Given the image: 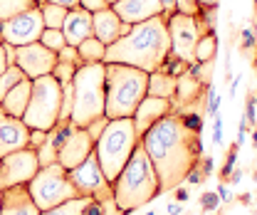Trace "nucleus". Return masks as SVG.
<instances>
[{"instance_id": "obj_48", "label": "nucleus", "mask_w": 257, "mask_h": 215, "mask_svg": "<svg viewBox=\"0 0 257 215\" xmlns=\"http://www.w3.org/2000/svg\"><path fill=\"white\" fill-rule=\"evenodd\" d=\"M188 183H200L203 181V173H200V168L195 166V168H191V173H188V178H186Z\"/></svg>"}, {"instance_id": "obj_26", "label": "nucleus", "mask_w": 257, "mask_h": 215, "mask_svg": "<svg viewBox=\"0 0 257 215\" xmlns=\"http://www.w3.org/2000/svg\"><path fill=\"white\" fill-rule=\"evenodd\" d=\"M215 52H218V37H215V30H208L195 45V60L193 62H213Z\"/></svg>"}, {"instance_id": "obj_55", "label": "nucleus", "mask_w": 257, "mask_h": 215, "mask_svg": "<svg viewBox=\"0 0 257 215\" xmlns=\"http://www.w3.org/2000/svg\"><path fill=\"white\" fill-rule=\"evenodd\" d=\"M252 32H255V40H257V0H255V25H252Z\"/></svg>"}, {"instance_id": "obj_19", "label": "nucleus", "mask_w": 257, "mask_h": 215, "mask_svg": "<svg viewBox=\"0 0 257 215\" xmlns=\"http://www.w3.org/2000/svg\"><path fill=\"white\" fill-rule=\"evenodd\" d=\"M42 210L35 205L28 183L13 185L3 190V203H0V215H40Z\"/></svg>"}, {"instance_id": "obj_11", "label": "nucleus", "mask_w": 257, "mask_h": 215, "mask_svg": "<svg viewBox=\"0 0 257 215\" xmlns=\"http://www.w3.org/2000/svg\"><path fill=\"white\" fill-rule=\"evenodd\" d=\"M45 30V23H42V13L40 8L35 5L30 10L0 23V40L13 45V47H23V45H30V42H37L40 35Z\"/></svg>"}, {"instance_id": "obj_8", "label": "nucleus", "mask_w": 257, "mask_h": 215, "mask_svg": "<svg viewBox=\"0 0 257 215\" xmlns=\"http://www.w3.org/2000/svg\"><path fill=\"white\" fill-rule=\"evenodd\" d=\"M32 200L40 210H50L55 205H62L72 198H79V190L74 188L69 171L60 163H50V166H40V171L35 173L28 183Z\"/></svg>"}, {"instance_id": "obj_5", "label": "nucleus", "mask_w": 257, "mask_h": 215, "mask_svg": "<svg viewBox=\"0 0 257 215\" xmlns=\"http://www.w3.org/2000/svg\"><path fill=\"white\" fill-rule=\"evenodd\" d=\"M139 141L141 139H139V134L134 129V119L131 117L109 119L106 122L104 131L94 141V154L109 183H114V178L121 173V168L126 166L134 149L139 146Z\"/></svg>"}, {"instance_id": "obj_15", "label": "nucleus", "mask_w": 257, "mask_h": 215, "mask_svg": "<svg viewBox=\"0 0 257 215\" xmlns=\"http://www.w3.org/2000/svg\"><path fill=\"white\" fill-rule=\"evenodd\" d=\"M30 146V129L23 119H15L0 109V158Z\"/></svg>"}, {"instance_id": "obj_35", "label": "nucleus", "mask_w": 257, "mask_h": 215, "mask_svg": "<svg viewBox=\"0 0 257 215\" xmlns=\"http://www.w3.org/2000/svg\"><path fill=\"white\" fill-rule=\"evenodd\" d=\"M57 62H69V64H84L82 62V57H79V50L77 47H72V45H64L62 50L57 52Z\"/></svg>"}, {"instance_id": "obj_57", "label": "nucleus", "mask_w": 257, "mask_h": 215, "mask_svg": "<svg viewBox=\"0 0 257 215\" xmlns=\"http://www.w3.org/2000/svg\"><path fill=\"white\" fill-rule=\"evenodd\" d=\"M32 3H35V5H42V3H45V0H32Z\"/></svg>"}, {"instance_id": "obj_12", "label": "nucleus", "mask_w": 257, "mask_h": 215, "mask_svg": "<svg viewBox=\"0 0 257 215\" xmlns=\"http://www.w3.org/2000/svg\"><path fill=\"white\" fill-rule=\"evenodd\" d=\"M40 171V161L35 149H20L0 158V190L13 185L30 183V178Z\"/></svg>"}, {"instance_id": "obj_60", "label": "nucleus", "mask_w": 257, "mask_h": 215, "mask_svg": "<svg viewBox=\"0 0 257 215\" xmlns=\"http://www.w3.org/2000/svg\"><path fill=\"white\" fill-rule=\"evenodd\" d=\"M0 203H3V190H0Z\"/></svg>"}, {"instance_id": "obj_2", "label": "nucleus", "mask_w": 257, "mask_h": 215, "mask_svg": "<svg viewBox=\"0 0 257 215\" xmlns=\"http://www.w3.org/2000/svg\"><path fill=\"white\" fill-rule=\"evenodd\" d=\"M168 55H171L168 23H166V15H156V18L131 25L128 35L119 37L114 45H109L104 62L128 64V67H136L151 74L163 64Z\"/></svg>"}, {"instance_id": "obj_1", "label": "nucleus", "mask_w": 257, "mask_h": 215, "mask_svg": "<svg viewBox=\"0 0 257 215\" xmlns=\"http://www.w3.org/2000/svg\"><path fill=\"white\" fill-rule=\"evenodd\" d=\"M141 146L156 168L161 193L176 190L178 185L186 183L191 168H195L203 158L200 134L191 131L183 117L176 112L166 114L154 124L141 136Z\"/></svg>"}, {"instance_id": "obj_43", "label": "nucleus", "mask_w": 257, "mask_h": 215, "mask_svg": "<svg viewBox=\"0 0 257 215\" xmlns=\"http://www.w3.org/2000/svg\"><path fill=\"white\" fill-rule=\"evenodd\" d=\"M240 37H242V47H245V50H250V47H255V45H257L255 32H252V30H242V35H240Z\"/></svg>"}, {"instance_id": "obj_17", "label": "nucleus", "mask_w": 257, "mask_h": 215, "mask_svg": "<svg viewBox=\"0 0 257 215\" xmlns=\"http://www.w3.org/2000/svg\"><path fill=\"white\" fill-rule=\"evenodd\" d=\"M128 30H131V25L121 23V18L111 10V5L99 10V13H92V35L99 42H104L106 47L114 45L119 37L128 35Z\"/></svg>"}, {"instance_id": "obj_32", "label": "nucleus", "mask_w": 257, "mask_h": 215, "mask_svg": "<svg viewBox=\"0 0 257 215\" xmlns=\"http://www.w3.org/2000/svg\"><path fill=\"white\" fill-rule=\"evenodd\" d=\"M57 146L52 144V141H45L40 149H37V161H40V166H50V163H57Z\"/></svg>"}, {"instance_id": "obj_13", "label": "nucleus", "mask_w": 257, "mask_h": 215, "mask_svg": "<svg viewBox=\"0 0 257 215\" xmlns=\"http://www.w3.org/2000/svg\"><path fill=\"white\" fill-rule=\"evenodd\" d=\"M15 64L23 69L28 79H37V77L52 74L57 64V52L47 50L42 42H30V45L15 47Z\"/></svg>"}, {"instance_id": "obj_38", "label": "nucleus", "mask_w": 257, "mask_h": 215, "mask_svg": "<svg viewBox=\"0 0 257 215\" xmlns=\"http://www.w3.org/2000/svg\"><path fill=\"white\" fill-rule=\"evenodd\" d=\"M45 141H47V131H42V129H30V149L37 151Z\"/></svg>"}, {"instance_id": "obj_41", "label": "nucleus", "mask_w": 257, "mask_h": 215, "mask_svg": "<svg viewBox=\"0 0 257 215\" xmlns=\"http://www.w3.org/2000/svg\"><path fill=\"white\" fill-rule=\"evenodd\" d=\"M245 119H247V124H257V99H255V96H247Z\"/></svg>"}, {"instance_id": "obj_16", "label": "nucleus", "mask_w": 257, "mask_h": 215, "mask_svg": "<svg viewBox=\"0 0 257 215\" xmlns=\"http://www.w3.org/2000/svg\"><path fill=\"white\" fill-rule=\"evenodd\" d=\"M173 112V101L171 99H161V96H151V94H146L144 99H141V104L136 106V112H134V129H136V134H139V139L154 126V124L163 119L166 114H171Z\"/></svg>"}, {"instance_id": "obj_18", "label": "nucleus", "mask_w": 257, "mask_h": 215, "mask_svg": "<svg viewBox=\"0 0 257 215\" xmlns=\"http://www.w3.org/2000/svg\"><path fill=\"white\" fill-rule=\"evenodd\" d=\"M111 10L121 18V23H128V25H136V23H144L149 18L163 15L161 0H116L111 5Z\"/></svg>"}, {"instance_id": "obj_30", "label": "nucleus", "mask_w": 257, "mask_h": 215, "mask_svg": "<svg viewBox=\"0 0 257 215\" xmlns=\"http://www.w3.org/2000/svg\"><path fill=\"white\" fill-rule=\"evenodd\" d=\"M37 42H42V45H45L47 50H52V52H60L64 45H67V40H64V32L62 30H52V28H45Z\"/></svg>"}, {"instance_id": "obj_24", "label": "nucleus", "mask_w": 257, "mask_h": 215, "mask_svg": "<svg viewBox=\"0 0 257 215\" xmlns=\"http://www.w3.org/2000/svg\"><path fill=\"white\" fill-rule=\"evenodd\" d=\"M37 8H40V13H42V23H45V28L62 30L64 18H67V8L55 5V3H42V5H37Z\"/></svg>"}, {"instance_id": "obj_51", "label": "nucleus", "mask_w": 257, "mask_h": 215, "mask_svg": "<svg viewBox=\"0 0 257 215\" xmlns=\"http://www.w3.org/2000/svg\"><path fill=\"white\" fill-rule=\"evenodd\" d=\"M176 200H178V203H186V200H188V190L178 185V188H176Z\"/></svg>"}, {"instance_id": "obj_31", "label": "nucleus", "mask_w": 257, "mask_h": 215, "mask_svg": "<svg viewBox=\"0 0 257 215\" xmlns=\"http://www.w3.org/2000/svg\"><path fill=\"white\" fill-rule=\"evenodd\" d=\"M186 67H188V62L178 60L176 55H168L159 69H161V72H166V74H171V77H181V74L186 72Z\"/></svg>"}, {"instance_id": "obj_4", "label": "nucleus", "mask_w": 257, "mask_h": 215, "mask_svg": "<svg viewBox=\"0 0 257 215\" xmlns=\"http://www.w3.org/2000/svg\"><path fill=\"white\" fill-rule=\"evenodd\" d=\"M149 92V74L116 62H104V117H134L136 106Z\"/></svg>"}, {"instance_id": "obj_49", "label": "nucleus", "mask_w": 257, "mask_h": 215, "mask_svg": "<svg viewBox=\"0 0 257 215\" xmlns=\"http://www.w3.org/2000/svg\"><path fill=\"white\" fill-rule=\"evenodd\" d=\"M218 3L220 0H198V8L200 10H213V8H218Z\"/></svg>"}, {"instance_id": "obj_45", "label": "nucleus", "mask_w": 257, "mask_h": 215, "mask_svg": "<svg viewBox=\"0 0 257 215\" xmlns=\"http://www.w3.org/2000/svg\"><path fill=\"white\" fill-rule=\"evenodd\" d=\"M3 50H5V60H8V64H15V47L8 45V42H3Z\"/></svg>"}, {"instance_id": "obj_34", "label": "nucleus", "mask_w": 257, "mask_h": 215, "mask_svg": "<svg viewBox=\"0 0 257 215\" xmlns=\"http://www.w3.org/2000/svg\"><path fill=\"white\" fill-rule=\"evenodd\" d=\"M205 101H208V104H205V112H203V114L213 119V117L220 112V96H218V92H215V87H213V84L208 87V99H205Z\"/></svg>"}, {"instance_id": "obj_27", "label": "nucleus", "mask_w": 257, "mask_h": 215, "mask_svg": "<svg viewBox=\"0 0 257 215\" xmlns=\"http://www.w3.org/2000/svg\"><path fill=\"white\" fill-rule=\"evenodd\" d=\"M89 203H92V198L79 195V198H72V200H67L62 205H55V208H50V210H42L40 215H84Z\"/></svg>"}, {"instance_id": "obj_10", "label": "nucleus", "mask_w": 257, "mask_h": 215, "mask_svg": "<svg viewBox=\"0 0 257 215\" xmlns=\"http://www.w3.org/2000/svg\"><path fill=\"white\" fill-rule=\"evenodd\" d=\"M69 178H72L74 188L79 190V195H84V198H92L96 203H104V200L114 198L111 183L106 181V176H104V171H101V166L96 161L94 151L87 156L77 168L69 171Z\"/></svg>"}, {"instance_id": "obj_9", "label": "nucleus", "mask_w": 257, "mask_h": 215, "mask_svg": "<svg viewBox=\"0 0 257 215\" xmlns=\"http://www.w3.org/2000/svg\"><path fill=\"white\" fill-rule=\"evenodd\" d=\"M166 23H168V37H171V55H176L183 62H193L195 60V45L208 32V25L193 15H183V13L168 15Z\"/></svg>"}, {"instance_id": "obj_44", "label": "nucleus", "mask_w": 257, "mask_h": 215, "mask_svg": "<svg viewBox=\"0 0 257 215\" xmlns=\"http://www.w3.org/2000/svg\"><path fill=\"white\" fill-rule=\"evenodd\" d=\"M235 158H237V149H232V151H230V156H227V161H225V168H223L225 178L232 173V168H235Z\"/></svg>"}, {"instance_id": "obj_47", "label": "nucleus", "mask_w": 257, "mask_h": 215, "mask_svg": "<svg viewBox=\"0 0 257 215\" xmlns=\"http://www.w3.org/2000/svg\"><path fill=\"white\" fill-rule=\"evenodd\" d=\"M161 5H163V15L166 18L176 13V0H161Z\"/></svg>"}, {"instance_id": "obj_21", "label": "nucleus", "mask_w": 257, "mask_h": 215, "mask_svg": "<svg viewBox=\"0 0 257 215\" xmlns=\"http://www.w3.org/2000/svg\"><path fill=\"white\" fill-rule=\"evenodd\" d=\"M30 92H32V79L25 77L23 82H18L10 92L5 94V99L0 101V109L5 114L15 117V119H23V114L28 109V101H30Z\"/></svg>"}, {"instance_id": "obj_46", "label": "nucleus", "mask_w": 257, "mask_h": 215, "mask_svg": "<svg viewBox=\"0 0 257 215\" xmlns=\"http://www.w3.org/2000/svg\"><path fill=\"white\" fill-rule=\"evenodd\" d=\"M45 3H55V5H62L67 10H72V8H79V0H45Z\"/></svg>"}, {"instance_id": "obj_29", "label": "nucleus", "mask_w": 257, "mask_h": 215, "mask_svg": "<svg viewBox=\"0 0 257 215\" xmlns=\"http://www.w3.org/2000/svg\"><path fill=\"white\" fill-rule=\"evenodd\" d=\"M25 79V74H23V69L18 67V64H10L3 74H0V101L5 99V94L10 92L18 82H23Z\"/></svg>"}, {"instance_id": "obj_23", "label": "nucleus", "mask_w": 257, "mask_h": 215, "mask_svg": "<svg viewBox=\"0 0 257 215\" xmlns=\"http://www.w3.org/2000/svg\"><path fill=\"white\" fill-rule=\"evenodd\" d=\"M151 96H161V99H176V77H171V74H166V72H151L149 74V92Z\"/></svg>"}, {"instance_id": "obj_58", "label": "nucleus", "mask_w": 257, "mask_h": 215, "mask_svg": "<svg viewBox=\"0 0 257 215\" xmlns=\"http://www.w3.org/2000/svg\"><path fill=\"white\" fill-rule=\"evenodd\" d=\"M106 3H109V5H114V3H116V0H106Z\"/></svg>"}, {"instance_id": "obj_42", "label": "nucleus", "mask_w": 257, "mask_h": 215, "mask_svg": "<svg viewBox=\"0 0 257 215\" xmlns=\"http://www.w3.org/2000/svg\"><path fill=\"white\" fill-rule=\"evenodd\" d=\"M200 205H203L205 210H215V208H218V195H215V193H205L203 200H200Z\"/></svg>"}, {"instance_id": "obj_14", "label": "nucleus", "mask_w": 257, "mask_h": 215, "mask_svg": "<svg viewBox=\"0 0 257 215\" xmlns=\"http://www.w3.org/2000/svg\"><path fill=\"white\" fill-rule=\"evenodd\" d=\"M92 151H94V139L89 136V131L74 126L72 134L64 139L60 151H57V163L64 166L67 171H72V168H77Z\"/></svg>"}, {"instance_id": "obj_3", "label": "nucleus", "mask_w": 257, "mask_h": 215, "mask_svg": "<svg viewBox=\"0 0 257 215\" xmlns=\"http://www.w3.org/2000/svg\"><path fill=\"white\" fill-rule=\"evenodd\" d=\"M111 190H114V203L121 213H131V210L144 208L146 203H151L161 193L156 168H154L149 154L144 151L141 141L134 149L126 166L121 168V173L114 178Z\"/></svg>"}, {"instance_id": "obj_20", "label": "nucleus", "mask_w": 257, "mask_h": 215, "mask_svg": "<svg viewBox=\"0 0 257 215\" xmlns=\"http://www.w3.org/2000/svg\"><path fill=\"white\" fill-rule=\"evenodd\" d=\"M62 32H64L67 45L77 47L79 42H84L87 37H92V13L84 10V8H72V10H67Z\"/></svg>"}, {"instance_id": "obj_7", "label": "nucleus", "mask_w": 257, "mask_h": 215, "mask_svg": "<svg viewBox=\"0 0 257 215\" xmlns=\"http://www.w3.org/2000/svg\"><path fill=\"white\" fill-rule=\"evenodd\" d=\"M60 112H62V82L52 74L32 79L30 101H28V109L23 114L25 126L50 131L60 122Z\"/></svg>"}, {"instance_id": "obj_25", "label": "nucleus", "mask_w": 257, "mask_h": 215, "mask_svg": "<svg viewBox=\"0 0 257 215\" xmlns=\"http://www.w3.org/2000/svg\"><path fill=\"white\" fill-rule=\"evenodd\" d=\"M77 50H79V57H82L84 64H87V62H104V55H106V45L99 42L94 35L87 37L84 42H79Z\"/></svg>"}, {"instance_id": "obj_40", "label": "nucleus", "mask_w": 257, "mask_h": 215, "mask_svg": "<svg viewBox=\"0 0 257 215\" xmlns=\"http://www.w3.org/2000/svg\"><path fill=\"white\" fill-rule=\"evenodd\" d=\"M79 8H84L89 13H99V10L109 8V3L106 0H79Z\"/></svg>"}, {"instance_id": "obj_37", "label": "nucleus", "mask_w": 257, "mask_h": 215, "mask_svg": "<svg viewBox=\"0 0 257 215\" xmlns=\"http://www.w3.org/2000/svg\"><path fill=\"white\" fill-rule=\"evenodd\" d=\"M213 144H215V146L223 144V114H220V112L213 117Z\"/></svg>"}, {"instance_id": "obj_53", "label": "nucleus", "mask_w": 257, "mask_h": 215, "mask_svg": "<svg viewBox=\"0 0 257 215\" xmlns=\"http://www.w3.org/2000/svg\"><path fill=\"white\" fill-rule=\"evenodd\" d=\"M218 195H220V200H232V193H230L225 185H220V188H218Z\"/></svg>"}, {"instance_id": "obj_28", "label": "nucleus", "mask_w": 257, "mask_h": 215, "mask_svg": "<svg viewBox=\"0 0 257 215\" xmlns=\"http://www.w3.org/2000/svg\"><path fill=\"white\" fill-rule=\"evenodd\" d=\"M30 8H35L32 0H0V23H5V20H10Z\"/></svg>"}, {"instance_id": "obj_36", "label": "nucleus", "mask_w": 257, "mask_h": 215, "mask_svg": "<svg viewBox=\"0 0 257 215\" xmlns=\"http://www.w3.org/2000/svg\"><path fill=\"white\" fill-rule=\"evenodd\" d=\"M176 13H183V15H193V18H198V13H200L198 0H176Z\"/></svg>"}, {"instance_id": "obj_33", "label": "nucleus", "mask_w": 257, "mask_h": 215, "mask_svg": "<svg viewBox=\"0 0 257 215\" xmlns=\"http://www.w3.org/2000/svg\"><path fill=\"white\" fill-rule=\"evenodd\" d=\"M74 72H77V64H69V62H57V64H55V69H52V77H57L60 82H72Z\"/></svg>"}, {"instance_id": "obj_22", "label": "nucleus", "mask_w": 257, "mask_h": 215, "mask_svg": "<svg viewBox=\"0 0 257 215\" xmlns=\"http://www.w3.org/2000/svg\"><path fill=\"white\" fill-rule=\"evenodd\" d=\"M203 82L200 79H195L193 74L188 72H183L181 77H176V99H173V112H178L181 106H186V104H191L195 99H200L203 96Z\"/></svg>"}, {"instance_id": "obj_50", "label": "nucleus", "mask_w": 257, "mask_h": 215, "mask_svg": "<svg viewBox=\"0 0 257 215\" xmlns=\"http://www.w3.org/2000/svg\"><path fill=\"white\" fill-rule=\"evenodd\" d=\"M198 166H200V168H203V173H210V171H213V158H210V156H208V158H203V161H200V163H198Z\"/></svg>"}, {"instance_id": "obj_59", "label": "nucleus", "mask_w": 257, "mask_h": 215, "mask_svg": "<svg viewBox=\"0 0 257 215\" xmlns=\"http://www.w3.org/2000/svg\"><path fill=\"white\" fill-rule=\"evenodd\" d=\"M252 139H255V146H257V134H255V136H252Z\"/></svg>"}, {"instance_id": "obj_52", "label": "nucleus", "mask_w": 257, "mask_h": 215, "mask_svg": "<svg viewBox=\"0 0 257 215\" xmlns=\"http://www.w3.org/2000/svg\"><path fill=\"white\" fill-rule=\"evenodd\" d=\"M10 64H8V60H5V50H3V42H0V74L8 69Z\"/></svg>"}, {"instance_id": "obj_61", "label": "nucleus", "mask_w": 257, "mask_h": 215, "mask_svg": "<svg viewBox=\"0 0 257 215\" xmlns=\"http://www.w3.org/2000/svg\"><path fill=\"white\" fill-rule=\"evenodd\" d=\"M255 72H257V57H255Z\"/></svg>"}, {"instance_id": "obj_6", "label": "nucleus", "mask_w": 257, "mask_h": 215, "mask_svg": "<svg viewBox=\"0 0 257 215\" xmlns=\"http://www.w3.org/2000/svg\"><path fill=\"white\" fill-rule=\"evenodd\" d=\"M74 104L69 122L79 129L104 117V62H87L79 64L74 77Z\"/></svg>"}, {"instance_id": "obj_56", "label": "nucleus", "mask_w": 257, "mask_h": 215, "mask_svg": "<svg viewBox=\"0 0 257 215\" xmlns=\"http://www.w3.org/2000/svg\"><path fill=\"white\" fill-rule=\"evenodd\" d=\"M240 178H242V173H240V171H235V173H232V183H237Z\"/></svg>"}, {"instance_id": "obj_39", "label": "nucleus", "mask_w": 257, "mask_h": 215, "mask_svg": "<svg viewBox=\"0 0 257 215\" xmlns=\"http://www.w3.org/2000/svg\"><path fill=\"white\" fill-rule=\"evenodd\" d=\"M106 122H109V119H106V117H101V119H94L92 124H87L84 129L89 131V136H92V139L96 141V139H99V134L104 131V126H106Z\"/></svg>"}, {"instance_id": "obj_54", "label": "nucleus", "mask_w": 257, "mask_h": 215, "mask_svg": "<svg viewBox=\"0 0 257 215\" xmlns=\"http://www.w3.org/2000/svg\"><path fill=\"white\" fill-rule=\"evenodd\" d=\"M181 210H183V208H181V203H171V205H168V215H178Z\"/></svg>"}]
</instances>
